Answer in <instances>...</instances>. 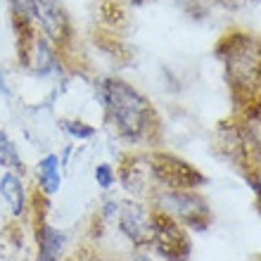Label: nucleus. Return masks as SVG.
<instances>
[{"mask_svg": "<svg viewBox=\"0 0 261 261\" xmlns=\"http://www.w3.org/2000/svg\"><path fill=\"white\" fill-rule=\"evenodd\" d=\"M219 57L235 97L245 95L252 102L261 88V38L249 34L226 36L219 45Z\"/></svg>", "mask_w": 261, "mask_h": 261, "instance_id": "2", "label": "nucleus"}, {"mask_svg": "<svg viewBox=\"0 0 261 261\" xmlns=\"http://www.w3.org/2000/svg\"><path fill=\"white\" fill-rule=\"evenodd\" d=\"M150 252L164 261H188L193 254V240L190 230L169 219L166 214H152V233H150Z\"/></svg>", "mask_w": 261, "mask_h": 261, "instance_id": "5", "label": "nucleus"}, {"mask_svg": "<svg viewBox=\"0 0 261 261\" xmlns=\"http://www.w3.org/2000/svg\"><path fill=\"white\" fill-rule=\"evenodd\" d=\"M0 204L5 206V212L12 219L17 221L29 219V214H31V195L27 190L24 176L12 171L0 173Z\"/></svg>", "mask_w": 261, "mask_h": 261, "instance_id": "11", "label": "nucleus"}, {"mask_svg": "<svg viewBox=\"0 0 261 261\" xmlns=\"http://www.w3.org/2000/svg\"><path fill=\"white\" fill-rule=\"evenodd\" d=\"M150 206L159 214H166L186 230H195V233L206 230L214 221L212 206L197 190H154V195L150 197Z\"/></svg>", "mask_w": 261, "mask_h": 261, "instance_id": "3", "label": "nucleus"}, {"mask_svg": "<svg viewBox=\"0 0 261 261\" xmlns=\"http://www.w3.org/2000/svg\"><path fill=\"white\" fill-rule=\"evenodd\" d=\"M0 166L5 171L24 176V159L19 154V147L14 145V140L7 136L5 130H0Z\"/></svg>", "mask_w": 261, "mask_h": 261, "instance_id": "13", "label": "nucleus"}, {"mask_svg": "<svg viewBox=\"0 0 261 261\" xmlns=\"http://www.w3.org/2000/svg\"><path fill=\"white\" fill-rule=\"evenodd\" d=\"M97 97L102 102L105 119L117 133L119 140H124L133 147L150 145L157 140V110L128 81L117 79V76H105L97 83Z\"/></svg>", "mask_w": 261, "mask_h": 261, "instance_id": "1", "label": "nucleus"}, {"mask_svg": "<svg viewBox=\"0 0 261 261\" xmlns=\"http://www.w3.org/2000/svg\"><path fill=\"white\" fill-rule=\"evenodd\" d=\"M119 209H121V199H119V197H105L102 204H100L97 216H100V221H102V223L112 226V223L117 221V216H119Z\"/></svg>", "mask_w": 261, "mask_h": 261, "instance_id": "17", "label": "nucleus"}, {"mask_svg": "<svg viewBox=\"0 0 261 261\" xmlns=\"http://www.w3.org/2000/svg\"><path fill=\"white\" fill-rule=\"evenodd\" d=\"M228 5H242V3H247V0H226Z\"/></svg>", "mask_w": 261, "mask_h": 261, "instance_id": "19", "label": "nucleus"}, {"mask_svg": "<svg viewBox=\"0 0 261 261\" xmlns=\"http://www.w3.org/2000/svg\"><path fill=\"white\" fill-rule=\"evenodd\" d=\"M147 164L157 190H199L206 186V176L188 159L164 150L147 152Z\"/></svg>", "mask_w": 261, "mask_h": 261, "instance_id": "4", "label": "nucleus"}, {"mask_svg": "<svg viewBox=\"0 0 261 261\" xmlns=\"http://www.w3.org/2000/svg\"><path fill=\"white\" fill-rule=\"evenodd\" d=\"M247 180H249V186H252V190H254L256 204H259V209H261V166L247 171Z\"/></svg>", "mask_w": 261, "mask_h": 261, "instance_id": "18", "label": "nucleus"}, {"mask_svg": "<svg viewBox=\"0 0 261 261\" xmlns=\"http://www.w3.org/2000/svg\"><path fill=\"white\" fill-rule=\"evenodd\" d=\"M117 183H121L124 193L130 195V199L150 202L157 188H154L150 164H147V152H128L121 157L117 169Z\"/></svg>", "mask_w": 261, "mask_h": 261, "instance_id": "8", "label": "nucleus"}, {"mask_svg": "<svg viewBox=\"0 0 261 261\" xmlns=\"http://www.w3.org/2000/svg\"><path fill=\"white\" fill-rule=\"evenodd\" d=\"M62 188V157L48 152L36 164V193L43 197H53Z\"/></svg>", "mask_w": 261, "mask_h": 261, "instance_id": "12", "label": "nucleus"}, {"mask_svg": "<svg viewBox=\"0 0 261 261\" xmlns=\"http://www.w3.org/2000/svg\"><path fill=\"white\" fill-rule=\"evenodd\" d=\"M152 214L150 202L143 199H121V209L114 221L117 233L128 242L133 249H147L152 233Z\"/></svg>", "mask_w": 261, "mask_h": 261, "instance_id": "6", "label": "nucleus"}, {"mask_svg": "<svg viewBox=\"0 0 261 261\" xmlns=\"http://www.w3.org/2000/svg\"><path fill=\"white\" fill-rule=\"evenodd\" d=\"M93 178H95L97 188L100 190H112V188L117 186V169L110 164V162H100V164H95V169H93Z\"/></svg>", "mask_w": 261, "mask_h": 261, "instance_id": "16", "label": "nucleus"}, {"mask_svg": "<svg viewBox=\"0 0 261 261\" xmlns=\"http://www.w3.org/2000/svg\"><path fill=\"white\" fill-rule=\"evenodd\" d=\"M64 261H119V259L117 256L105 254V252H100V249L93 247V245H81V247H76L74 252H69Z\"/></svg>", "mask_w": 261, "mask_h": 261, "instance_id": "15", "label": "nucleus"}, {"mask_svg": "<svg viewBox=\"0 0 261 261\" xmlns=\"http://www.w3.org/2000/svg\"><path fill=\"white\" fill-rule=\"evenodd\" d=\"M19 60L36 76H53L62 69L60 50L48 38H43L41 34H34L24 38V41H19Z\"/></svg>", "mask_w": 261, "mask_h": 261, "instance_id": "10", "label": "nucleus"}, {"mask_svg": "<svg viewBox=\"0 0 261 261\" xmlns=\"http://www.w3.org/2000/svg\"><path fill=\"white\" fill-rule=\"evenodd\" d=\"M62 130L67 133L71 140H79V143H83V140H90V138L95 136V126L86 124V121H79V119H64L62 121Z\"/></svg>", "mask_w": 261, "mask_h": 261, "instance_id": "14", "label": "nucleus"}, {"mask_svg": "<svg viewBox=\"0 0 261 261\" xmlns=\"http://www.w3.org/2000/svg\"><path fill=\"white\" fill-rule=\"evenodd\" d=\"M0 88H3V79H0Z\"/></svg>", "mask_w": 261, "mask_h": 261, "instance_id": "20", "label": "nucleus"}, {"mask_svg": "<svg viewBox=\"0 0 261 261\" xmlns=\"http://www.w3.org/2000/svg\"><path fill=\"white\" fill-rule=\"evenodd\" d=\"M34 31L48 38L60 53L71 41V21L60 0H34Z\"/></svg>", "mask_w": 261, "mask_h": 261, "instance_id": "7", "label": "nucleus"}, {"mask_svg": "<svg viewBox=\"0 0 261 261\" xmlns=\"http://www.w3.org/2000/svg\"><path fill=\"white\" fill-rule=\"evenodd\" d=\"M31 206L36 209L34 238H36V261H64L69 254V238L64 230L55 228L48 221L45 212L41 214L38 204L31 197Z\"/></svg>", "mask_w": 261, "mask_h": 261, "instance_id": "9", "label": "nucleus"}]
</instances>
